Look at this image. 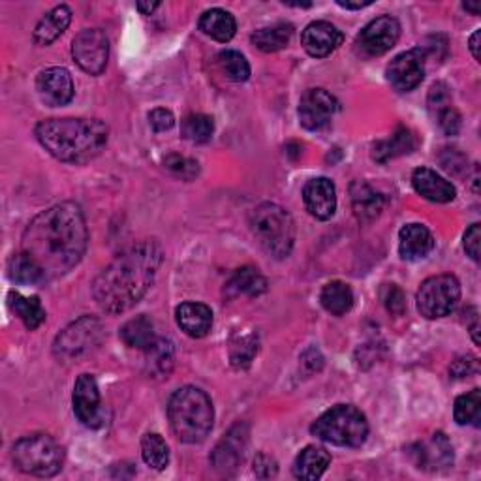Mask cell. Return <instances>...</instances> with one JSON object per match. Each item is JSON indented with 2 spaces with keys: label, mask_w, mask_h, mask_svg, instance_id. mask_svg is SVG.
<instances>
[{
  "label": "cell",
  "mask_w": 481,
  "mask_h": 481,
  "mask_svg": "<svg viewBox=\"0 0 481 481\" xmlns=\"http://www.w3.org/2000/svg\"><path fill=\"white\" fill-rule=\"evenodd\" d=\"M337 4L341 8H346V10H363V8H367L373 4V0H365V3H348V0H337Z\"/></svg>",
  "instance_id": "obj_48"
},
{
  "label": "cell",
  "mask_w": 481,
  "mask_h": 481,
  "mask_svg": "<svg viewBox=\"0 0 481 481\" xmlns=\"http://www.w3.org/2000/svg\"><path fill=\"white\" fill-rule=\"evenodd\" d=\"M182 136H185L188 141L192 143H205L212 138L214 132V123L209 117V115H202V113H194L188 115V117L182 121L180 124Z\"/></svg>",
  "instance_id": "obj_37"
},
{
  "label": "cell",
  "mask_w": 481,
  "mask_h": 481,
  "mask_svg": "<svg viewBox=\"0 0 481 481\" xmlns=\"http://www.w3.org/2000/svg\"><path fill=\"white\" fill-rule=\"evenodd\" d=\"M339 111L337 98L325 89H310L301 96L300 102V123L310 132H318L329 126Z\"/></svg>",
  "instance_id": "obj_11"
},
{
  "label": "cell",
  "mask_w": 481,
  "mask_h": 481,
  "mask_svg": "<svg viewBox=\"0 0 481 481\" xmlns=\"http://www.w3.org/2000/svg\"><path fill=\"white\" fill-rule=\"evenodd\" d=\"M381 301H384L386 309L395 314V317H401L406 310V300L403 290L397 285H386L381 288Z\"/></svg>",
  "instance_id": "obj_41"
},
{
  "label": "cell",
  "mask_w": 481,
  "mask_h": 481,
  "mask_svg": "<svg viewBox=\"0 0 481 481\" xmlns=\"http://www.w3.org/2000/svg\"><path fill=\"white\" fill-rule=\"evenodd\" d=\"M175 318L192 339H204L212 327V310L204 303H182L175 310Z\"/></svg>",
  "instance_id": "obj_22"
},
{
  "label": "cell",
  "mask_w": 481,
  "mask_h": 481,
  "mask_svg": "<svg viewBox=\"0 0 481 481\" xmlns=\"http://www.w3.org/2000/svg\"><path fill=\"white\" fill-rule=\"evenodd\" d=\"M350 196L352 207L359 222H373L380 217V212L384 211V196L373 188L369 182L356 180L350 187Z\"/></svg>",
  "instance_id": "obj_23"
},
{
  "label": "cell",
  "mask_w": 481,
  "mask_h": 481,
  "mask_svg": "<svg viewBox=\"0 0 481 481\" xmlns=\"http://www.w3.org/2000/svg\"><path fill=\"white\" fill-rule=\"evenodd\" d=\"M89 229L79 205L64 202L30 220L21 251L36 263L44 280L70 273L87 251Z\"/></svg>",
  "instance_id": "obj_1"
},
{
  "label": "cell",
  "mask_w": 481,
  "mask_h": 481,
  "mask_svg": "<svg viewBox=\"0 0 481 481\" xmlns=\"http://www.w3.org/2000/svg\"><path fill=\"white\" fill-rule=\"evenodd\" d=\"M481 412V391L472 389L467 395L457 397L455 408H453V418L459 425H470L472 421L479 420Z\"/></svg>",
  "instance_id": "obj_39"
},
{
  "label": "cell",
  "mask_w": 481,
  "mask_h": 481,
  "mask_svg": "<svg viewBox=\"0 0 481 481\" xmlns=\"http://www.w3.org/2000/svg\"><path fill=\"white\" fill-rule=\"evenodd\" d=\"M70 21H72V10L66 4L55 6L52 12H47L40 20V23L36 25L35 42L38 45L53 44L62 35V32L68 28Z\"/></svg>",
  "instance_id": "obj_25"
},
{
  "label": "cell",
  "mask_w": 481,
  "mask_h": 481,
  "mask_svg": "<svg viewBox=\"0 0 481 481\" xmlns=\"http://www.w3.org/2000/svg\"><path fill=\"white\" fill-rule=\"evenodd\" d=\"M461 300V285L453 275H435L427 278L418 292V310L427 320L452 314Z\"/></svg>",
  "instance_id": "obj_8"
},
{
  "label": "cell",
  "mask_w": 481,
  "mask_h": 481,
  "mask_svg": "<svg viewBox=\"0 0 481 481\" xmlns=\"http://www.w3.org/2000/svg\"><path fill=\"white\" fill-rule=\"evenodd\" d=\"M253 234L269 256L288 258L295 241V224L292 214L277 204H261L251 212Z\"/></svg>",
  "instance_id": "obj_5"
},
{
  "label": "cell",
  "mask_w": 481,
  "mask_h": 481,
  "mask_svg": "<svg viewBox=\"0 0 481 481\" xmlns=\"http://www.w3.org/2000/svg\"><path fill=\"white\" fill-rule=\"evenodd\" d=\"M36 91L45 106L59 108L72 102L74 98V79L70 72L60 66H53L40 72L36 79Z\"/></svg>",
  "instance_id": "obj_16"
},
{
  "label": "cell",
  "mask_w": 481,
  "mask_h": 481,
  "mask_svg": "<svg viewBox=\"0 0 481 481\" xmlns=\"http://www.w3.org/2000/svg\"><path fill=\"white\" fill-rule=\"evenodd\" d=\"M246 444H248V427L245 423H237L231 427L224 435V438L219 442V445L214 447V452L211 455L214 470H219L224 476L236 472L239 464L243 462Z\"/></svg>",
  "instance_id": "obj_15"
},
{
  "label": "cell",
  "mask_w": 481,
  "mask_h": 481,
  "mask_svg": "<svg viewBox=\"0 0 481 481\" xmlns=\"http://www.w3.org/2000/svg\"><path fill=\"white\" fill-rule=\"evenodd\" d=\"M331 462V455L320 445H307L293 462V476L297 479L317 481L324 476Z\"/></svg>",
  "instance_id": "obj_24"
},
{
  "label": "cell",
  "mask_w": 481,
  "mask_h": 481,
  "mask_svg": "<svg viewBox=\"0 0 481 481\" xmlns=\"http://www.w3.org/2000/svg\"><path fill=\"white\" fill-rule=\"evenodd\" d=\"M74 413L76 418L89 429L104 425V410L100 403V391L92 374H81L74 386Z\"/></svg>",
  "instance_id": "obj_13"
},
{
  "label": "cell",
  "mask_w": 481,
  "mask_h": 481,
  "mask_svg": "<svg viewBox=\"0 0 481 481\" xmlns=\"http://www.w3.org/2000/svg\"><path fill=\"white\" fill-rule=\"evenodd\" d=\"M12 457L21 472L52 477L60 472L64 462L62 445L49 435H28L13 444Z\"/></svg>",
  "instance_id": "obj_7"
},
{
  "label": "cell",
  "mask_w": 481,
  "mask_h": 481,
  "mask_svg": "<svg viewBox=\"0 0 481 481\" xmlns=\"http://www.w3.org/2000/svg\"><path fill=\"white\" fill-rule=\"evenodd\" d=\"M219 64L229 81L243 83L251 77V64H248V60L239 52H234V49L222 52L219 55Z\"/></svg>",
  "instance_id": "obj_38"
},
{
  "label": "cell",
  "mask_w": 481,
  "mask_h": 481,
  "mask_svg": "<svg viewBox=\"0 0 481 481\" xmlns=\"http://www.w3.org/2000/svg\"><path fill=\"white\" fill-rule=\"evenodd\" d=\"M265 290H268V280H265V277L256 268H251V265L237 269L226 285L228 297H258Z\"/></svg>",
  "instance_id": "obj_27"
},
{
  "label": "cell",
  "mask_w": 481,
  "mask_h": 481,
  "mask_svg": "<svg viewBox=\"0 0 481 481\" xmlns=\"http://www.w3.org/2000/svg\"><path fill=\"white\" fill-rule=\"evenodd\" d=\"M479 36H481V30H476L470 36V52L476 60H479Z\"/></svg>",
  "instance_id": "obj_49"
},
{
  "label": "cell",
  "mask_w": 481,
  "mask_h": 481,
  "mask_svg": "<svg viewBox=\"0 0 481 481\" xmlns=\"http://www.w3.org/2000/svg\"><path fill=\"white\" fill-rule=\"evenodd\" d=\"M141 455L148 467L155 470H164L170 462V447L160 435L148 433L141 440Z\"/></svg>",
  "instance_id": "obj_35"
},
{
  "label": "cell",
  "mask_w": 481,
  "mask_h": 481,
  "mask_svg": "<svg viewBox=\"0 0 481 481\" xmlns=\"http://www.w3.org/2000/svg\"><path fill=\"white\" fill-rule=\"evenodd\" d=\"M260 348L258 333L253 329H239L229 341V361L236 369H248Z\"/></svg>",
  "instance_id": "obj_29"
},
{
  "label": "cell",
  "mask_w": 481,
  "mask_h": 481,
  "mask_svg": "<svg viewBox=\"0 0 481 481\" xmlns=\"http://www.w3.org/2000/svg\"><path fill=\"white\" fill-rule=\"evenodd\" d=\"M293 36V27L290 23H275L263 27L253 35V44L263 53H277L285 49Z\"/></svg>",
  "instance_id": "obj_34"
},
{
  "label": "cell",
  "mask_w": 481,
  "mask_h": 481,
  "mask_svg": "<svg viewBox=\"0 0 481 481\" xmlns=\"http://www.w3.org/2000/svg\"><path fill=\"white\" fill-rule=\"evenodd\" d=\"M435 117L438 121V126L444 130L447 136H457L461 130V113L450 104L438 111H435Z\"/></svg>",
  "instance_id": "obj_42"
},
{
  "label": "cell",
  "mask_w": 481,
  "mask_h": 481,
  "mask_svg": "<svg viewBox=\"0 0 481 481\" xmlns=\"http://www.w3.org/2000/svg\"><path fill=\"white\" fill-rule=\"evenodd\" d=\"M104 341V327L100 320L83 317L66 327L53 344V352L62 361H74L94 352Z\"/></svg>",
  "instance_id": "obj_9"
},
{
  "label": "cell",
  "mask_w": 481,
  "mask_h": 481,
  "mask_svg": "<svg viewBox=\"0 0 481 481\" xmlns=\"http://www.w3.org/2000/svg\"><path fill=\"white\" fill-rule=\"evenodd\" d=\"M278 472V467H277V461L269 455L265 453H260L256 459H254V474L261 479H268V477H275Z\"/></svg>",
  "instance_id": "obj_47"
},
{
  "label": "cell",
  "mask_w": 481,
  "mask_h": 481,
  "mask_svg": "<svg viewBox=\"0 0 481 481\" xmlns=\"http://www.w3.org/2000/svg\"><path fill=\"white\" fill-rule=\"evenodd\" d=\"M35 132L49 155L68 164L96 158L109 140L108 126L98 119H47L38 123Z\"/></svg>",
  "instance_id": "obj_3"
},
{
  "label": "cell",
  "mask_w": 481,
  "mask_h": 481,
  "mask_svg": "<svg viewBox=\"0 0 481 481\" xmlns=\"http://www.w3.org/2000/svg\"><path fill=\"white\" fill-rule=\"evenodd\" d=\"M162 246L147 239L130 246L92 282V297L108 314H123L141 301L162 263Z\"/></svg>",
  "instance_id": "obj_2"
},
{
  "label": "cell",
  "mask_w": 481,
  "mask_h": 481,
  "mask_svg": "<svg viewBox=\"0 0 481 481\" xmlns=\"http://www.w3.org/2000/svg\"><path fill=\"white\" fill-rule=\"evenodd\" d=\"M322 307L333 314V317H344L346 312H350L354 307V292L346 285V282L333 280L324 286L320 293Z\"/></svg>",
  "instance_id": "obj_32"
},
{
  "label": "cell",
  "mask_w": 481,
  "mask_h": 481,
  "mask_svg": "<svg viewBox=\"0 0 481 481\" xmlns=\"http://www.w3.org/2000/svg\"><path fill=\"white\" fill-rule=\"evenodd\" d=\"M307 211L318 220H329L337 211V188L327 177L310 179L303 188Z\"/></svg>",
  "instance_id": "obj_17"
},
{
  "label": "cell",
  "mask_w": 481,
  "mask_h": 481,
  "mask_svg": "<svg viewBox=\"0 0 481 481\" xmlns=\"http://www.w3.org/2000/svg\"><path fill=\"white\" fill-rule=\"evenodd\" d=\"M412 185L421 197L435 204H450L455 200L457 190L450 180L429 168H418L412 175Z\"/></svg>",
  "instance_id": "obj_20"
},
{
  "label": "cell",
  "mask_w": 481,
  "mask_h": 481,
  "mask_svg": "<svg viewBox=\"0 0 481 481\" xmlns=\"http://www.w3.org/2000/svg\"><path fill=\"white\" fill-rule=\"evenodd\" d=\"M479 243H481V226L472 224L464 234V251L474 260L479 261Z\"/></svg>",
  "instance_id": "obj_46"
},
{
  "label": "cell",
  "mask_w": 481,
  "mask_h": 481,
  "mask_svg": "<svg viewBox=\"0 0 481 481\" xmlns=\"http://www.w3.org/2000/svg\"><path fill=\"white\" fill-rule=\"evenodd\" d=\"M121 339L126 346L145 352L158 339L155 333V322L147 314H140L121 327Z\"/></svg>",
  "instance_id": "obj_31"
},
{
  "label": "cell",
  "mask_w": 481,
  "mask_h": 481,
  "mask_svg": "<svg viewBox=\"0 0 481 481\" xmlns=\"http://www.w3.org/2000/svg\"><path fill=\"white\" fill-rule=\"evenodd\" d=\"M412 453L423 470L447 469L453 462V447L444 433H435L429 440L420 442Z\"/></svg>",
  "instance_id": "obj_19"
},
{
  "label": "cell",
  "mask_w": 481,
  "mask_h": 481,
  "mask_svg": "<svg viewBox=\"0 0 481 481\" xmlns=\"http://www.w3.org/2000/svg\"><path fill=\"white\" fill-rule=\"evenodd\" d=\"M462 8H464V10H469V12H472L474 15H477V13L481 12V4H479V3H476V4L467 3V4H462Z\"/></svg>",
  "instance_id": "obj_51"
},
{
  "label": "cell",
  "mask_w": 481,
  "mask_h": 481,
  "mask_svg": "<svg viewBox=\"0 0 481 481\" xmlns=\"http://www.w3.org/2000/svg\"><path fill=\"white\" fill-rule=\"evenodd\" d=\"M158 6H160V3H138V4H136V8H138L143 15H151Z\"/></svg>",
  "instance_id": "obj_50"
},
{
  "label": "cell",
  "mask_w": 481,
  "mask_h": 481,
  "mask_svg": "<svg viewBox=\"0 0 481 481\" xmlns=\"http://www.w3.org/2000/svg\"><path fill=\"white\" fill-rule=\"evenodd\" d=\"M479 371V365H477V359L472 357V356H467V357H461L457 359L453 365H452V376L453 378H469V376H474L477 374Z\"/></svg>",
  "instance_id": "obj_45"
},
{
  "label": "cell",
  "mask_w": 481,
  "mask_h": 481,
  "mask_svg": "<svg viewBox=\"0 0 481 481\" xmlns=\"http://www.w3.org/2000/svg\"><path fill=\"white\" fill-rule=\"evenodd\" d=\"M72 55L83 72L100 76L109 59V42L100 28L81 30L72 42Z\"/></svg>",
  "instance_id": "obj_10"
},
{
  "label": "cell",
  "mask_w": 481,
  "mask_h": 481,
  "mask_svg": "<svg viewBox=\"0 0 481 481\" xmlns=\"http://www.w3.org/2000/svg\"><path fill=\"white\" fill-rule=\"evenodd\" d=\"M10 309L18 314V318L25 324L27 329H38L45 322V309L36 295L25 297L20 292H10Z\"/></svg>",
  "instance_id": "obj_33"
},
{
  "label": "cell",
  "mask_w": 481,
  "mask_h": 481,
  "mask_svg": "<svg viewBox=\"0 0 481 481\" xmlns=\"http://www.w3.org/2000/svg\"><path fill=\"white\" fill-rule=\"evenodd\" d=\"M148 123H151L155 132H168L175 124V117L170 109L156 108L148 113Z\"/></svg>",
  "instance_id": "obj_44"
},
{
  "label": "cell",
  "mask_w": 481,
  "mask_h": 481,
  "mask_svg": "<svg viewBox=\"0 0 481 481\" xmlns=\"http://www.w3.org/2000/svg\"><path fill=\"white\" fill-rule=\"evenodd\" d=\"M452 104V92L447 89L445 83H435L433 87L429 91V108L430 111H438L445 106Z\"/></svg>",
  "instance_id": "obj_43"
},
{
  "label": "cell",
  "mask_w": 481,
  "mask_h": 481,
  "mask_svg": "<svg viewBox=\"0 0 481 481\" xmlns=\"http://www.w3.org/2000/svg\"><path fill=\"white\" fill-rule=\"evenodd\" d=\"M8 275L18 285H38L44 280L36 263L32 261L23 251L20 254H13L8 261Z\"/></svg>",
  "instance_id": "obj_36"
},
{
  "label": "cell",
  "mask_w": 481,
  "mask_h": 481,
  "mask_svg": "<svg viewBox=\"0 0 481 481\" xmlns=\"http://www.w3.org/2000/svg\"><path fill=\"white\" fill-rule=\"evenodd\" d=\"M310 433L329 444L342 447H359L369 437V423L365 413L352 405H337L314 421Z\"/></svg>",
  "instance_id": "obj_6"
},
{
  "label": "cell",
  "mask_w": 481,
  "mask_h": 481,
  "mask_svg": "<svg viewBox=\"0 0 481 481\" xmlns=\"http://www.w3.org/2000/svg\"><path fill=\"white\" fill-rule=\"evenodd\" d=\"M164 165L168 168L175 177L182 180H192L197 173H200V164L192 158L180 156V155H170L164 158Z\"/></svg>",
  "instance_id": "obj_40"
},
{
  "label": "cell",
  "mask_w": 481,
  "mask_h": 481,
  "mask_svg": "<svg viewBox=\"0 0 481 481\" xmlns=\"http://www.w3.org/2000/svg\"><path fill=\"white\" fill-rule=\"evenodd\" d=\"M435 248V237L423 224H406L399 234V253L403 260L418 261Z\"/></svg>",
  "instance_id": "obj_21"
},
{
  "label": "cell",
  "mask_w": 481,
  "mask_h": 481,
  "mask_svg": "<svg viewBox=\"0 0 481 481\" xmlns=\"http://www.w3.org/2000/svg\"><path fill=\"white\" fill-rule=\"evenodd\" d=\"M200 28H202L204 35L211 36L212 40L226 44L236 36L237 23H236L234 15H231L229 12H226L222 8H212L202 15Z\"/></svg>",
  "instance_id": "obj_28"
},
{
  "label": "cell",
  "mask_w": 481,
  "mask_h": 481,
  "mask_svg": "<svg viewBox=\"0 0 481 481\" xmlns=\"http://www.w3.org/2000/svg\"><path fill=\"white\" fill-rule=\"evenodd\" d=\"M342 32L327 21L310 23L301 35V45L314 59L329 57L342 44Z\"/></svg>",
  "instance_id": "obj_18"
},
{
  "label": "cell",
  "mask_w": 481,
  "mask_h": 481,
  "mask_svg": "<svg viewBox=\"0 0 481 481\" xmlns=\"http://www.w3.org/2000/svg\"><path fill=\"white\" fill-rule=\"evenodd\" d=\"M425 59L427 52L421 47L397 55L388 66V79L391 85L401 92L416 89L425 77Z\"/></svg>",
  "instance_id": "obj_14"
},
{
  "label": "cell",
  "mask_w": 481,
  "mask_h": 481,
  "mask_svg": "<svg viewBox=\"0 0 481 481\" xmlns=\"http://www.w3.org/2000/svg\"><path fill=\"white\" fill-rule=\"evenodd\" d=\"M401 38V25L391 15H381L373 20L367 27L361 30L357 36V45L365 55L380 57L388 53L389 49Z\"/></svg>",
  "instance_id": "obj_12"
},
{
  "label": "cell",
  "mask_w": 481,
  "mask_h": 481,
  "mask_svg": "<svg viewBox=\"0 0 481 481\" xmlns=\"http://www.w3.org/2000/svg\"><path fill=\"white\" fill-rule=\"evenodd\" d=\"M168 416L173 435L185 444L204 442L214 421V410L209 395L194 386L177 389L168 405Z\"/></svg>",
  "instance_id": "obj_4"
},
{
  "label": "cell",
  "mask_w": 481,
  "mask_h": 481,
  "mask_svg": "<svg viewBox=\"0 0 481 481\" xmlns=\"http://www.w3.org/2000/svg\"><path fill=\"white\" fill-rule=\"evenodd\" d=\"M416 147H418V141H416V136L412 134V130L399 126L393 132V136L389 140L378 141L374 145L373 158L380 164H386L397 156L410 155Z\"/></svg>",
  "instance_id": "obj_26"
},
{
  "label": "cell",
  "mask_w": 481,
  "mask_h": 481,
  "mask_svg": "<svg viewBox=\"0 0 481 481\" xmlns=\"http://www.w3.org/2000/svg\"><path fill=\"white\" fill-rule=\"evenodd\" d=\"M173 363H175V348H173V342L168 339L158 337L145 350L147 373L155 378L168 376L173 369Z\"/></svg>",
  "instance_id": "obj_30"
}]
</instances>
